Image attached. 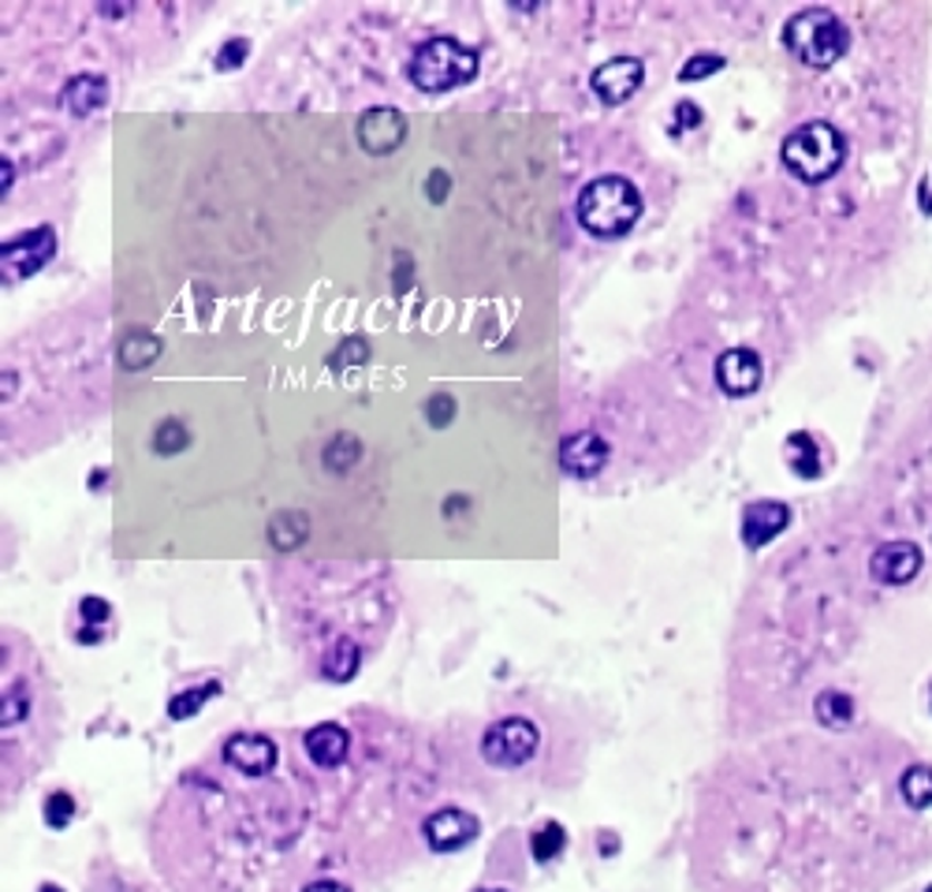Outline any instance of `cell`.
I'll return each instance as SVG.
<instances>
[{"instance_id": "obj_1", "label": "cell", "mask_w": 932, "mask_h": 892, "mask_svg": "<svg viewBox=\"0 0 932 892\" xmlns=\"http://www.w3.org/2000/svg\"><path fill=\"white\" fill-rule=\"evenodd\" d=\"M638 217H641V195L624 176H601L593 184H586L582 195H578V220L597 239L627 236Z\"/></svg>"}, {"instance_id": "obj_2", "label": "cell", "mask_w": 932, "mask_h": 892, "mask_svg": "<svg viewBox=\"0 0 932 892\" xmlns=\"http://www.w3.org/2000/svg\"><path fill=\"white\" fill-rule=\"evenodd\" d=\"M779 161L787 165V173L802 179V184H824L840 173L846 161V139L843 131L828 120H810L795 127L779 146Z\"/></svg>"}, {"instance_id": "obj_3", "label": "cell", "mask_w": 932, "mask_h": 892, "mask_svg": "<svg viewBox=\"0 0 932 892\" xmlns=\"http://www.w3.org/2000/svg\"><path fill=\"white\" fill-rule=\"evenodd\" d=\"M406 76L425 94L455 90L478 76V52L455 38H430L414 49L411 63H406Z\"/></svg>"}, {"instance_id": "obj_4", "label": "cell", "mask_w": 932, "mask_h": 892, "mask_svg": "<svg viewBox=\"0 0 932 892\" xmlns=\"http://www.w3.org/2000/svg\"><path fill=\"white\" fill-rule=\"evenodd\" d=\"M784 46L806 63V68H832L851 49V30L828 8H806L791 16L784 27Z\"/></svg>"}, {"instance_id": "obj_5", "label": "cell", "mask_w": 932, "mask_h": 892, "mask_svg": "<svg viewBox=\"0 0 932 892\" xmlns=\"http://www.w3.org/2000/svg\"><path fill=\"white\" fill-rule=\"evenodd\" d=\"M538 725L527 717H503L497 721L485 736H481V758L497 770H516L527 766V762L538 754Z\"/></svg>"}, {"instance_id": "obj_6", "label": "cell", "mask_w": 932, "mask_h": 892, "mask_svg": "<svg viewBox=\"0 0 932 892\" xmlns=\"http://www.w3.org/2000/svg\"><path fill=\"white\" fill-rule=\"evenodd\" d=\"M57 254V236H52V228H30L23 236L8 239L4 251H0V262H4V273L8 277H35L38 269H46V262Z\"/></svg>"}, {"instance_id": "obj_7", "label": "cell", "mask_w": 932, "mask_h": 892, "mask_svg": "<svg viewBox=\"0 0 932 892\" xmlns=\"http://www.w3.org/2000/svg\"><path fill=\"white\" fill-rule=\"evenodd\" d=\"M359 143L366 154H395L406 143V116L395 105H373L359 116Z\"/></svg>"}, {"instance_id": "obj_8", "label": "cell", "mask_w": 932, "mask_h": 892, "mask_svg": "<svg viewBox=\"0 0 932 892\" xmlns=\"http://www.w3.org/2000/svg\"><path fill=\"white\" fill-rule=\"evenodd\" d=\"M422 833H425V844L433 847V852H459V847H467L474 836L481 833V822L470 811H459V806H444V811L430 814L422 822Z\"/></svg>"}, {"instance_id": "obj_9", "label": "cell", "mask_w": 932, "mask_h": 892, "mask_svg": "<svg viewBox=\"0 0 932 892\" xmlns=\"http://www.w3.org/2000/svg\"><path fill=\"white\" fill-rule=\"evenodd\" d=\"M641 79H646V63L638 57H612L593 71L589 87L605 105H624L627 98H635Z\"/></svg>"}, {"instance_id": "obj_10", "label": "cell", "mask_w": 932, "mask_h": 892, "mask_svg": "<svg viewBox=\"0 0 932 892\" xmlns=\"http://www.w3.org/2000/svg\"><path fill=\"white\" fill-rule=\"evenodd\" d=\"M761 378H765V366H761V355L749 352V347H732L716 359V381L727 396H749V392L761 389Z\"/></svg>"}, {"instance_id": "obj_11", "label": "cell", "mask_w": 932, "mask_h": 892, "mask_svg": "<svg viewBox=\"0 0 932 892\" xmlns=\"http://www.w3.org/2000/svg\"><path fill=\"white\" fill-rule=\"evenodd\" d=\"M870 571L876 582L903 587V582H910L921 571V549L914 541H884L870 560Z\"/></svg>"}, {"instance_id": "obj_12", "label": "cell", "mask_w": 932, "mask_h": 892, "mask_svg": "<svg viewBox=\"0 0 932 892\" xmlns=\"http://www.w3.org/2000/svg\"><path fill=\"white\" fill-rule=\"evenodd\" d=\"M605 463H608V444H605L601 433L582 430V433H571V438H563V444H560V467H563L567 474L593 478Z\"/></svg>"}, {"instance_id": "obj_13", "label": "cell", "mask_w": 932, "mask_h": 892, "mask_svg": "<svg viewBox=\"0 0 932 892\" xmlns=\"http://www.w3.org/2000/svg\"><path fill=\"white\" fill-rule=\"evenodd\" d=\"M787 523H791V508L784 501H754L743 512V541L749 549H761L784 535Z\"/></svg>"}, {"instance_id": "obj_14", "label": "cell", "mask_w": 932, "mask_h": 892, "mask_svg": "<svg viewBox=\"0 0 932 892\" xmlns=\"http://www.w3.org/2000/svg\"><path fill=\"white\" fill-rule=\"evenodd\" d=\"M224 762L243 777H265L276 766V743L265 736H232L224 743Z\"/></svg>"}, {"instance_id": "obj_15", "label": "cell", "mask_w": 932, "mask_h": 892, "mask_svg": "<svg viewBox=\"0 0 932 892\" xmlns=\"http://www.w3.org/2000/svg\"><path fill=\"white\" fill-rule=\"evenodd\" d=\"M303 747H306V754H310V762H314V766L336 770L340 762L347 758L351 736H347V728H340V725H332V721H325V725H314V728L306 732Z\"/></svg>"}, {"instance_id": "obj_16", "label": "cell", "mask_w": 932, "mask_h": 892, "mask_svg": "<svg viewBox=\"0 0 932 892\" xmlns=\"http://www.w3.org/2000/svg\"><path fill=\"white\" fill-rule=\"evenodd\" d=\"M105 101H109V82H105V76H75L60 94V105L71 116L98 112Z\"/></svg>"}, {"instance_id": "obj_17", "label": "cell", "mask_w": 932, "mask_h": 892, "mask_svg": "<svg viewBox=\"0 0 932 892\" xmlns=\"http://www.w3.org/2000/svg\"><path fill=\"white\" fill-rule=\"evenodd\" d=\"M359 665H362V650L351 639L332 643V650H325V657H321V673H325L328 679H336V684L355 679Z\"/></svg>"}, {"instance_id": "obj_18", "label": "cell", "mask_w": 932, "mask_h": 892, "mask_svg": "<svg viewBox=\"0 0 932 892\" xmlns=\"http://www.w3.org/2000/svg\"><path fill=\"white\" fill-rule=\"evenodd\" d=\"M160 352H165V344H160L154 333H143V329H138V333H131L120 344V366L124 370H143L149 363H157Z\"/></svg>"}, {"instance_id": "obj_19", "label": "cell", "mask_w": 932, "mask_h": 892, "mask_svg": "<svg viewBox=\"0 0 932 892\" xmlns=\"http://www.w3.org/2000/svg\"><path fill=\"white\" fill-rule=\"evenodd\" d=\"M310 535V519L303 512H281V516H273V523H269V541L276 549H284V553H292V549H298L306 541Z\"/></svg>"}, {"instance_id": "obj_20", "label": "cell", "mask_w": 932, "mask_h": 892, "mask_svg": "<svg viewBox=\"0 0 932 892\" xmlns=\"http://www.w3.org/2000/svg\"><path fill=\"white\" fill-rule=\"evenodd\" d=\"M787 460L791 471H798V478H817L821 474V449L810 433H791L787 438Z\"/></svg>"}, {"instance_id": "obj_21", "label": "cell", "mask_w": 932, "mask_h": 892, "mask_svg": "<svg viewBox=\"0 0 932 892\" xmlns=\"http://www.w3.org/2000/svg\"><path fill=\"white\" fill-rule=\"evenodd\" d=\"M220 692V684L217 679H209V684H202V687H190V692H179L173 703H168V717L173 721H187V717H195L202 706L209 703L213 695Z\"/></svg>"}, {"instance_id": "obj_22", "label": "cell", "mask_w": 932, "mask_h": 892, "mask_svg": "<svg viewBox=\"0 0 932 892\" xmlns=\"http://www.w3.org/2000/svg\"><path fill=\"white\" fill-rule=\"evenodd\" d=\"M563 844H567V833H563V825H556V822L541 825V830H533V836H530V852H533L538 863L556 859L563 852Z\"/></svg>"}, {"instance_id": "obj_23", "label": "cell", "mask_w": 932, "mask_h": 892, "mask_svg": "<svg viewBox=\"0 0 932 892\" xmlns=\"http://www.w3.org/2000/svg\"><path fill=\"white\" fill-rule=\"evenodd\" d=\"M817 717L824 721V725L843 728L846 721L854 717V703L843 692H824V695H817Z\"/></svg>"}, {"instance_id": "obj_24", "label": "cell", "mask_w": 932, "mask_h": 892, "mask_svg": "<svg viewBox=\"0 0 932 892\" xmlns=\"http://www.w3.org/2000/svg\"><path fill=\"white\" fill-rule=\"evenodd\" d=\"M903 800L910 806H929L932 803V770L929 766H914V770H906L903 773Z\"/></svg>"}, {"instance_id": "obj_25", "label": "cell", "mask_w": 932, "mask_h": 892, "mask_svg": "<svg viewBox=\"0 0 932 892\" xmlns=\"http://www.w3.org/2000/svg\"><path fill=\"white\" fill-rule=\"evenodd\" d=\"M724 57L720 52H694V57L683 63V71H679V82H698V79H709L716 76V71H724Z\"/></svg>"}, {"instance_id": "obj_26", "label": "cell", "mask_w": 932, "mask_h": 892, "mask_svg": "<svg viewBox=\"0 0 932 892\" xmlns=\"http://www.w3.org/2000/svg\"><path fill=\"white\" fill-rule=\"evenodd\" d=\"M359 441L355 438H336V441H328V449H325V467L328 471H347L351 463L359 460Z\"/></svg>"}, {"instance_id": "obj_27", "label": "cell", "mask_w": 932, "mask_h": 892, "mask_svg": "<svg viewBox=\"0 0 932 892\" xmlns=\"http://www.w3.org/2000/svg\"><path fill=\"white\" fill-rule=\"evenodd\" d=\"M75 817V800L68 792H52L46 800V825L49 830H63Z\"/></svg>"}, {"instance_id": "obj_28", "label": "cell", "mask_w": 932, "mask_h": 892, "mask_svg": "<svg viewBox=\"0 0 932 892\" xmlns=\"http://www.w3.org/2000/svg\"><path fill=\"white\" fill-rule=\"evenodd\" d=\"M187 430L179 427L176 419H168L165 427H157V438H154V449L157 452H165V455H173V452H184L187 449Z\"/></svg>"}, {"instance_id": "obj_29", "label": "cell", "mask_w": 932, "mask_h": 892, "mask_svg": "<svg viewBox=\"0 0 932 892\" xmlns=\"http://www.w3.org/2000/svg\"><path fill=\"white\" fill-rule=\"evenodd\" d=\"M351 363H355V366L366 363V340H362V336L344 340V344L336 347V355H332V370H344Z\"/></svg>"}, {"instance_id": "obj_30", "label": "cell", "mask_w": 932, "mask_h": 892, "mask_svg": "<svg viewBox=\"0 0 932 892\" xmlns=\"http://www.w3.org/2000/svg\"><path fill=\"white\" fill-rule=\"evenodd\" d=\"M425 419L433 422V427H448V422L455 419V400L452 396H433L430 403H425Z\"/></svg>"}, {"instance_id": "obj_31", "label": "cell", "mask_w": 932, "mask_h": 892, "mask_svg": "<svg viewBox=\"0 0 932 892\" xmlns=\"http://www.w3.org/2000/svg\"><path fill=\"white\" fill-rule=\"evenodd\" d=\"M246 49H251V41H246V38H235V41H228V46L220 49V57H217V68H220V71L239 68V63L246 60Z\"/></svg>"}, {"instance_id": "obj_32", "label": "cell", "mask_w": 932, "mask_h": 892, "mask_svg": "<svg viewBox=\"0 0 932 892\" xmlns=\"http://www.w3.org/2000/svg\"><path fill=\"white\" fill-rule=\"evenodd\" d=\"M109 601H101V598H82V605H79V616L87 624H94V628H101L105 620H109Z\"/></svg>"}, {"instance_id": "obj_33", "label": "cell", "mask_w": 932, "mask_h": 892, "mask_svg": "<svg viewBox=\"0 0 932 892\" xmlns=\"http://www.w3.org/2000/svg\"><path fill=\"white\" fill-rule=\"evenodd\" d=\"M675 112H679V124L671 127V135H679L683 127H690V124H698V120H702L698 105H690V101H683V105H679V109H675Z\"/></svg>"}, {"instance_id": "obj_34", "label": "cell", "mask_w": 932, "mask_h": 892, "mask_svg": "<svg viewBox=\"0 0 932 892\" xmlns=\"http://www.w3.org/2000/svg\"><path fill=\"white\" fill-rule=\"evenodd\" d=\"M425 190H430L433 202H444V195H448V176H444V173H433L430 184H425Z\"/></svg>"}, {"instance_id": "obj_35", "label": "cell", "mask_w": 932, "mask_h": 892, "mask_svg": "<svg viewBox=\"0 0 932 892\" xmlns=\"http://www.w3.org/2000/svg\"><path fill=\"white\" fill-rule=\"evenodd\" d=\"M303 892H351V889L340 885V881H310Z\"/></svg>"}, {"instance_id": "obj_36", "label": "cell", "mask_w": 932, "mask_h": 892, "mask_svg": "<svg viewBox=\"0 0 932 892\" xmlns=\"http://www.w3.org/2000/svg\"><path fill=\"white\" fill-rule=\"evenodd\" d=\"M921 209H925V214H932V195H929V179H925V184H921Z\"/></svg>"}, {"instance_id": "obj_37", "label": "cell", "mask_w": 932, "mask_h": 892, "mask_svg": "<svg viewBox=\"0 0 932 892\" xmlns=\"http://www.w3.org/2000/svg\"><path fill=\"white\" fill-rule=\"evenodd\" d=\"M0 173H4L0 179H4V195H8V187H12V161H4V165H0Z\"/></svg>"}, {"instance_id": "obj_38", "label": "cell", "mask_w": 932, "mask_h": 892, "mask_svg": "<svg viewBox=\"0 0 932 892\" xmlns=\"http://www.w3.org/2000/svg\"><path fill=\"white\" fill-rule=\"evenodd\" d=\"M46 892H57V885H46Z\"/></svg>"}, {"instance_id": "obj_39", "label": "cell", "mask_w": 932, "mask_h": 892, "mask_svg": "<svg viewBox=\"0 0 932 892\" xmlns=\"http://www.w3.org/2000/svg\"><path fill=\"white\" fill-rule=\"evenodd\" d=\"M481 892H503V889H481Z\"/></svg>"}]
</instances>
